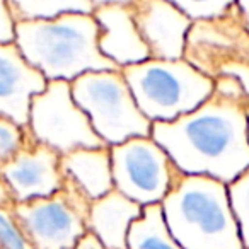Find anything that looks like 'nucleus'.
<instances>
[{
    "mask_svg": "<svg viewBox=\"0 0 249 249\" xmlns=\"http://www.w3.org/2000/svg\"><path fill=\"white\" fill-rule=\"evenodd\" d=\"M150 137L183 174L231 184L249 167L248 106L215 90L196 109L173 121L152 123Z\"/></svg>",
    "mask_w": 249,
    "mask_h": 249,
    "instance_id": "obj_1",
    "label": "nucleus"
},
{
    "mask_svg": "<svg viewBox=\"0 0 249 249\" xmlns=\"http://www.w3.org/2000/svg\"><path fill=\"white\" fill-rule=\"evenodd\" d=\"M92 14L67 12L52 19L16 22L14 43L48 80L72 82L87 72L118 69L101 53Z\"/></svg>",
    "mask_w": 249,
    "mask_h": 249,
    "instance_id": "obj_2",
    "label": "nucleus"
},
{
    "mask_svg": "<svg viewBox=\"0 0 249 249\" xmlns=\"http://www.w3.org/2000/svg\"><path fill=\"white\" fill-rule=\"evenodd\" d=\"M160 207L183 249H244L229 188L222 181L179 173Z\"/></svg>",
    "mask_w": 249,
    "mask_h": 249,
    "instance_id": "obj_3",
    "label": "nucleus"
},
{
    "mask_svg": "<svg viewBox=\"0 0 249 249\" xmlns=\"http://www.w3.org/2000/svg\"><path fill=\"white\" fill-rule=\"evenodd\" d=\"M121 72L140 111L152 123L176 120L213 94V80L184 58H147Z\"/></svg>",
    "mask_w": 249,
    "mask_h": 249,
    "instance_id": "obj_4",
    "label": "nucleus"
},
{
    "mask_svg": "<svg viewBox=\"0 0 249 249\" xmlns=\"http://www.w3.org/2000/svg\"><path fill=\"white\" fill-rule=\"evenodd\" d=\"M70 86L73 99L104 145L150 135L152 121L140 111L121 69L82 73Z\"/></svg>",
    "mask_w": 249,
    "mask_h": 249,
    "instance_id": "obj_5",
    "label": "nucleus"
},
{
    "mask_svg": "<svg viewBox=\"0 0 249 249\" xmlns=\"http://www.w3.org/2000/svg\"><path fill=\"white\" fill-rule=\"evenodd\" d=\"M183 58L212 80H235L249 97V29L237 9L222 18L195 21Z\"/></svg>",
    "mask_w": 249,
    "mask_h": 249,
    "instance_id": "obj_6",
    "label": "nucleus"
},
{
    "mask_svg": "<svg viewBox=\"0 0 249 249\" xmlns=\"http://www.w3.org/2000/svg\"><path fill=\"white\" fill-rule=\"evenodd\" d=\"M90 200L63 178L50 196L14 205L16 218L35 249H72L87 234Z\"/></svg>",
    "mask_w": 249,
    "mask_h": 249,
    "instance_id": "obj_7",
    "label": "nucleus"
},
{
    "mask_svg": "<svg viewBox=\"0 0 249 249\" xmlns=\"http://www.w3.org/2000/svg\"><path fill=\"white\" fill-rule=\"evenodd\" d=\"M109 152L114 190L142 207L162 203L181 173L150 135L111 145Z\"/></svg>",
    "mask_w": 249,
    "mask_h": 249,
    "instance_id": "obj_8",
    "label": "nucleus"
},
{
    "mask_svg": "<svg viewBox=\"0 0 249 249\" xmlns=\"http://www.w3.org/2000/svg\"><path fill=\"white\" fill-rule=\"evenodd\" d=\"M28 130L36 142L52 147L60 156L104 145L89 116L75 103L67 80H50L46 89L33 97Z\"/></svg>",
    "mask_w": 249,
    "mask_h": 249,
    "instance_id": "obj_9",
    "label": "nucleus"
},
{
    "mask_svg": "<svg viewBox=\"0 0 249 249\" xmlns=\"http://www.w3.org/2000/svg\"><path fill=\"white\" fill-rule=\"evenodd\" d=\"M60 154L36 142L29 133L26 145L0 169L16 203L50 196L63 186Z\"/></svg>",
    "mask_w": 249,
    "mask_h": 249,
    "instance_id": "obj_10",
    "label": "nucleus"
},
{
    "mask_svg": "<svg viewBox=\"0 0 249 249\" xmlns=\"http://www.w3.org/2000/svg\"><path fill=\"white\" fill-rule=\"evenodd\" d=\"M128 5L150 58H183L186 36L193 24L184 12L167 0H132Z\"/></svg>",
    "mask_w": 249,
    "mask_h": 249,
    "instance_id": "obj_11",
    "label": "nucleus"
},
{
    "mask_svg": "<svg viewBox=\"0 0 249 249\" xmlns=\"http://www.w3.org/2000/svg\"><path fill=\"white\" fill-rule=\"evenodd\" d=\"M48 80L22 56L14 41L0 43V116L28 126L31 101Z\"/></svg>",
    "mask_w": 249,
    "mask_h": 249,
    "instance_id": "obj_12",
    "label": "nucleus"
},
{
    "mask_svg": "<svg viewBox=\"0 0 249 249\" xmlns=\"http://www.w3.org/2000/svg\"><path fill=\"white\" fill-rule=\"evenodd\" d=\"M92 16L99 26L97 45L101 53L118 69L150 58L149 48L137 29L128 4L113 2L96 5Z\"/></svg>",
    "mask_w": 249,
    "mask_h": 249,
    "instance_id": "obj_13",
    "label": "nucleus"
},
{
    "mask_svg": "<svg viewBox=\"0 0 249 249\" xmlns=\"http://www.w3.org/2000/svg\"><path fill=\"white\" fill-rule=\"evenodd\" d=\"M143 207L118 190L90 201L87 231L94 234L106 249H126L132 224L142 215Z\"/></svg>",
    "mask_w": 249,
    "mask_h": 249,
    "instance_id": "obj_14",
    "label": "nucleus"
},
{
    "mask_svg": "<svg viewBox=\"0 0 249 249\" xmlns=\"http://www.w3.org/2000/svg\"><path fill=\"white\" fill-rule=\"evenodd\" d=\"M60 171L90 201L104 196L114 188L109 147L77 149L60 157Z\"/></svg>",
    "mask_w": 249,
    "mask_h": 249,
    "instance_id": "obj_15",
    "label": "nucleus"
},
{
    "mask_svg": "<svg viewBox=\"0 0 249 249\" xmlns=\"http://www.w3.org/2000/svg\"><path fill=\"white\" fill-rule=\"evenodd\" d=\"M126 249H183L167 227L160 203L143 207L128 231Z\"/></svg>",
    "mask_w": 249,
    "mask_h": 249,
    "instance_id": "obj_16",
    "label": "nucleus"
},
{
    "mask_svg": "<svg viewBox=\"0 0 249 249\" xmlns=\"http://www.w3.org/2000/svg\"><path fill=\"white\" fill-rule=\"evenodd\" d=\"M7 5L16 22L52 19L67 12L92 14L96 7L92 0H7Z\"/></svg>",
    "mask_w": 249,
    "mask_h": 249,
    "instance_id": "obj_17",
    "label": "nucleus"
},
{
    "mask_svg": "<svg viewBox=\"0 0 249 249\" xmlns=\"http://www.w3.org/2000/svg\"><path fill=\"white\" fill-rule=\"evenodd\" d=\"M227 188L242 244L244 249H249V167L242 174H239L231 184H227Z\"/></svg>",
    "mask_w": 249,
    "mask_h": 249,
    "instance_id": "obj_18",
    "label": "nucleus"
},
{
    "mask_svg": "<svg viewBox=\"0 0 249 249\" xmlns=\"http://www.w3.org/2000/svg\"><path fill=\"white\" fill-rule=\"evenodd\" d=\"M174 4L191 21L215 19L237 9V0H167Z\"/></svg>",
    "mask_w": 249,
    "mask_h": 249,
    "instance_id": "obj_19",
    "label": "nucleus"
},
{
    "mask_svg": "<svg viewBox=\"0 0 249 249\" xmlns=\"http://www.w3.org/2000/svg\"><path fill=\"white\" fill-rule=\"evenodd\" d=\"M28 139V126H21L11 118L0 116V169L26 145Z\"/></svg>",
    "mask_w": 249,
    "mask_h": 249,
    "instance_id": "obj_20",
    "label": "nucleus"
},
{
    "mask_svg": "<svg viewBox=\"0 0 249 249\" xmlns=\"http://www.w3.org/2000/svg\"><path fill=\"white\" fill-rule=\"evenodd\" d=\"M0 249H35L16 218L14 207L0 205Z\"/></svg>",
    "mask_w": 249,
    "mask_h": 249,
    "instance_id": "obj_21",
    "label": "nucleus"
},
{
    "mask_svg": "<svg viewBox=\"0 0 249 249\" xmlns=\"http://www.w3.org/2000/svg\"><path fill=\"white\" fill-rule=\"evenodd\" d=\"M16 21L9 11L7 0H0V43L14 41Z\"/></svg>",
    "mask_w": 249,
    "mask_h": 249,
    "instance_id": "obj_22",
    "label": "nucleus"
},
{
    "mask_svg": "<svg viewBox=\"0 0 249 249\" xmlns=\"http://www.w3.org/2000/svg\"><path fill=\"white\" fill-rule=\"evenodd\" d=\"M72 249H106V248L101 244V241L96 237V235L90 234V232H87V234L84 235V237L80 239V241L77 242Z\"/></svg>",
    "mask_w": 249,
    "mask_h": 249,
    "instance_id": "obj_23",
    "label": "nucleus"
},
{
    "mask_svg": "<svg viewBox=\"0 0 249 249\" xmlns=\"http://www.w3.org/2000/svg\"><path fill=\"white\" fill-rule=\"evenodd\" d=\"M237 11L241 16L242 22L249 29V0H237Z\"/></svg>",
    "mask_w": 249,
    "mask_h": 249,
    "instance_id": "obj_24",
    "label": "nucleus"
},
{
    "mask_svg": "<svg viewBox=\"0 0 249 249\" xmlns=\"http://www.w3.org/2000/svg\"><path fill=\"white\" fill-rule=\"evenodd\" d=\"M96 5H101V4H113V2H116V4H130L132 0H92Z\"/></svg>",
    "mask_w": 249,
    "mask_h": 249,
    "instance_id": "obj_25",
    "label": "nucleus"
},
{
    "mask_svg": "<svg viewBox=\"0 0 249 249\" xmlns=\"http://www.w3.org/2000/svg\"><path fill=\"white\" fill-rule=\"evenodd\" d=\"M248 118H249V106H248Z\"/></svg>",
    "mask_w": 249,
    "mask_h": 249,
    "instance_id": "obj_26",
    "label": "nucleus"
}]
</instances>
